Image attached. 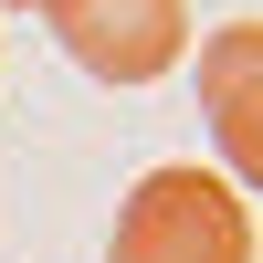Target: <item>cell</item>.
<instances>
[{
	"mask_svg": "<svg viewBox=\"0 0 263 263\" xmlns=\"http://www.w3.org/2000/svg\"><path fill=\"white\" fill-rule=\"evenodd\" d=\"M32 11L95 84H158L190 42V0H32Z\"/></svg>",
	"mask_w": 263,
	"mask_h": 263,
	"instance_id": "2",
	"label": "cell"
},
{
	"mask_svg": "<svg viewBox=\"0 0 263 263\" xmlns=\"http://www.w3.org/2000/svg\"><path fill=\"white\" fill-rule=\"evenodd\" d=\"M105 263H253V211L221 168H147L105 232Z\"/></svg>",
	"mask_w": 263,
	"mask_h": 263,
	"instance_id": "1",
	"label": "cell"
},
{
	"mask_svg": "<svg viewBox=\"0 0 263 263\" xmlns=\"http://www.w3.org/2000/svg\"><path fill=\"white\" fill-rule=\"evenodd\" d=\"M253 84H263V21H232V32L200 53V105H211V137L232 147V179H253V168H263V116H253Z\"/></svg>",
	"mask_w": 263,
	"mask_h": 263,
	"instance_id": "3",
	"label": "cell"
},
{
	"mask_svg": "<svg viewBox=\"0 0 263 263\" xmlns=\"http://www.w3.org/2000/svg\"><path fill=\"white\" fill-rule=\"evenodd\" d=\"M0 11H32V0H0Z\"/></svg>",
	"mask_w": 263,
	"mask_h": 263,
	"instance_id": "4",
	"label": "cell"
}]
</instances>
